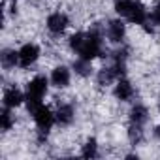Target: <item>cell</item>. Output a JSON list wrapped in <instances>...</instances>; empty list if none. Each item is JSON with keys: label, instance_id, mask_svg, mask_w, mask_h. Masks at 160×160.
<instances>
[{"label": "cell", "instance_id": "1", "mask_svg": "<svg viewBox=\"0 0 160 160\" xmlns=\"http://www.w3.org/2000/svg\"><path fill=\"white\" fill-rule=\"evenodd\" d=\"M113 8L119 17L126 19L132 25L143 27L145 23H149V12L141 0H115Z\"/></svg>", "mask_w": 160, "mask_h": 160}, {"label": "cell", "instance_id": "2", "mask_svg": "<svg viewBox=\"0 0 160 160\" xmlns=\"http://www.w3.org/2000/svg\"><path fill=\"white\" fill-rule=\"evenodd\" d=\"M49 83L51 81L45 75H34L30 81L27 83V91H25L27 100H25V104H27L28 111H32L34 108H38L40 104H43V98H45V94L49 91Z\"/></svg>", "mask_w": 160, "mask_h": 160}, {"label": "cell", "instance_id": "3", "mask_svg": "<svg viewBox=\"0 0 160 160\" xmlns=\"http://www.w3.org/2000/svg\"><path fill=\"white\" fill-rule=\"evenodd\" d=\"M102 53H104V36L96 28L85 32V42H83L81 49L77 51V57L92 62L98 57H102Z\"/></svg>", "mask_w": 160, "mask_h": 160}, {"label": "cell", "instance_id": "4", "mask_svg": "<svg viewBox=\"0 0 160 160\" xmlns=\"http://www.w3.org/2000/svg\"><path fill=\"white\" fill-rule=\"evenodd\" d=\"M30 115H32V119H34V124H36L38 132H45V134H49L51 128L57 124L55 111H53L49 106H45V104H40L38 108H34V109L30 111Z\"/></svg>", "mask_w": 160, "mask_h": 160}, {"label": "cell", "instance_id": "5", "mask_svg": "<svg viewBox=\"0 0 160 160\" xmlns=\"http://www.w3.org/2000/svg\"><path fill=\"white\" fill-rule=\"evenodd\" d=\"M68 27H70V17L64 12H53L45 19V28L53 36H62Z\"/></svg>", "mask_w": 160, "mask_h": 160}, {"label": "cell", "instance_id": "6", "mask_svg": "<svg viewBox=\"0 0 160 160\" xmlns=\"http://www.w3.org/2000/svg\"><path fill=\"white\" fill-rule=\"evenodd\" d=\"M17 51H19V66H21V68H30V66H34V64L38 62L40 55H42L40 45L34 43V42L23 43Z\"/></svg>", "mask_w": 160, "mask_h": 160}, {"label": "cell", "instance_id": "7", "mask_svg": "<svg viewBox=\"0 0 160 160\" xmlns=\"http://www.w3.org/2000/svg\"><path fill=\"white\" fill-rule=\"evenodd\" d=\"M49 81L55 89H66L72 81V70L64 64H58L51 70V75H49Z\"/></svg>", "mask_w": 160, "mask_h": 160}, {"label": "cell", "instance_id": "8", "mask_svg": "<svg viewBox=\"0 0 160 160\" xmlns=\"http://www.w3.org/2000/svg\"><path fill=\"white\" fill-rule=\"evenodd\" d=\"M134 94H136V89H134V85L128 81L126 77H119L113 83V96H115V100L130 102L134 98Z\"/></svg>", "mask_w": 160, "mask_h": 160}, {"label": "cell", "instance_id": "9", "mask_svg": "<svg viewBox=\"0 0 160 160\" xmlns=\"http://www.w3.org/2000/svg\"><path fill=\"white\" fill-rule=\"evenodd\" d=\"M106 36L111 43H122V40L126 38V25L122 21V17L119 19H111L108 23V28H106Z\"/></svg>", "mask_w": 160, "mask_h": 160}, {"label": "cell", "instance_id": "10", "mask_svg": "<svg viewBox=\"0 0 160 160\" xmlns=\"http://www.w3.org/2000/svg\"><path fill=\"white\" fill-rule=\"evenodd\" d=\"M25 100H27V94L17 87H8L2 94V104H4V108H10V109H15V108L23 106Z\"/></svg>", "mask_w": 160, "mask_h": 160}, {"label": "cell", "instance_id": "11", "mask_svg": "<svg viewBox=\"0 0 160 160\" xmlns=\"http://www.w3.org/2000/svg\"><path fill=\"white\" fill-rule=\"evenodd\" d=\"M55 117H57L58 126H70L73 122V119H75V109H73L72 104L62 102V104H58V108L55 111Z\"/></svg>", "mask_w": 160, "mask_h": 160}, {"label": "cell", "instance_id": "12", "mask_svg": "<svg viewBox=\"0 0 160 160\" xmlns=\"http://www.w3.org/2000/svg\"><path fill=\"white\" fill-rule=\"evenodd\" d=\"M128 119H130V124L143 126L149 121V109L143 104H134L132 109H130V113H128Z\"/></svg>", "mask_w": 160, "mask_h": 160}, {"label": "cell", "instance_id": "13", "mask_svg": "<svg viewBox=\"0 0 160 160\" xmlns=\"http://www.w3.org/2000/svg\"><path fill=\"white\" fill-rule=\"evenodd\" d=\"M117 75H115V72L111 70V66H104L102 70H98V75H96V81H98V85L100 87H108V85H113L115 81H117Z\"/></svg>", "mask_w": 160, "mask_h": 160}, {"label": "cell", "instance_id": "14", "mask_svg": "<svg viewBox=\"0 0 160 160\" xmlns=\"http://www.w3.org/2000/svg\"><path fill=\"white\" fill-rule=\"evenodd\" d=\"M72 70H73L77 75H81V77H89V75L92 73V62L77 57V60H73V64H72Z\"/></svg>", "mask_w": 160, "mask_h": 160}, {"label": "cell", "instance_id": "15", "mask_svg": "<svg viewBox=\"0 0 160 160\" xmlns=\"http://www.w3.org/2000/svg\"><path fill=\"white\" fill-rule=\"evenodd\" d=\"M81 156L83 158H96L98 156V141L96 138H87L81 145Z\"/></svg>", "mask_w": 160, "mask_h": 160}, {"label": "cell", "instance_id": "16", "mask_svg": "<svg viewBox=\"0 0 160 160\" xmlns=\"http://www.w3.org/2000/svg\"><path fill=\"white\" fill-rule=\"evenodd\" d=\"M2 66L6 70H12V68L19 66V51H15V49L2 51Z\"/></svg>", "mask_w": 160, "mask_h": 160}, {"label": "cell", "instance_id": "17", "mask_svg": "<svg viewBox=\"0 0 160 160\" xmlns=\"http://www.w3.org/2000/svg\"><path fill=\"white\" fill-rule=\"evenodd\" d=\"M12 111H13V109L4 108V109H2V113H0V128H2V132L12 130V128H13V124H15V115H13Z\"/></svg>", "mask_w": 160, "mask_h": 160}, {"label": "cell", "instance_id": "18", "mask_svg": "<svg viewBox=\"0 0 160 160\" xmlns=\"http://www.w3.org/2000/svg\"><path fill=\"white\" fill-rule=\"evenodd\" d=\"M83 42H85V32H73L68 38V47L77 55V51L81 49V45H83Z\"/></svg>", "mask_w": 160, "mask_h": 160}, {"label": "cell", "instance_id": "19", "mask_svg": "<svg viewBox=\"0 0 160 160\" xmlns=\"http://www.w3.org/2000/svg\"><path fill=\"white\" fill-rule=\"evenodd\" d=\"M149 21L156 27H160V0L152 6V10L149 12Z\"/></svg>", "mask_w": 160, "mask_h": 160}, {"label": "cell", "instance_id": "20", "mask_svg": "<svg viewBox=\"0 0 160 160\" xmlns=\"http://www.w3.org/2000/svg\"><path fill=\"white\" fill-rule=\"evenodd\" d=\"M156 134H158V136H160V124H158V126H156Z\"/></svg>", "mask_w": 160, "mask_h": 160}, {"label": "cell", "instance_id": "21", "mask_svg": "<svg viewBox=\"0 0 160 160\" xmlns=\"http://www.w3.org/2000/svg\"><path fill=\"white\" fill-rule=\"evenodd\" d=\"M158 111H160V96H158Z\"/></svg>", "mask_w": 160, "mask_h": 160}]
</instances>
